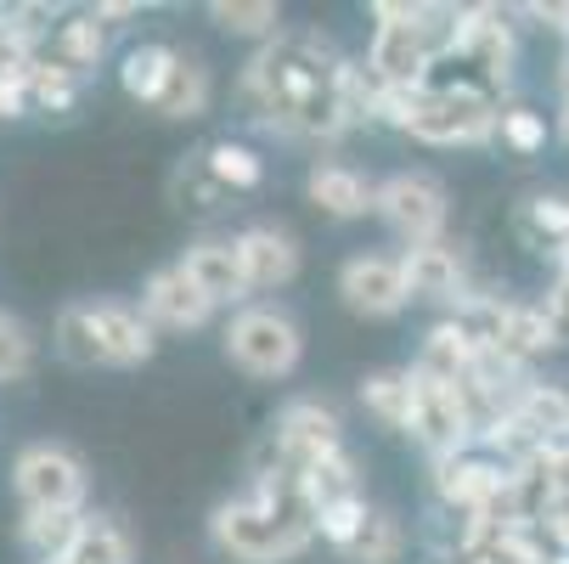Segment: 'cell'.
Listing matches in <instances>:
<instances>
[{"instance_id":"6da1fadb","label":"cell","mask_w":569,"mask_h":564,"mask_svg":"<svg viewBox=\"0 0 569 564\" xmlns=\"http://www.w3.org/2000/svg\"><path fill=\"white\" fill-rule=\"evenodd\" d=\"M350 57L316 29H282L242 68V113L282 141H339L356 130L345 108Z\"/></svg>"},{"instance_id":"7a4b0ae2","label":"cell","mask_w":569,"mask_h":564,"mask_svg":"<svg viewBox=\"0 0 569 564\" xmlns=\"http://www.w3.org/2000/svg\"><path fill=\"white\" fill-rule=\"evenodd\" d=\"M209 536L237 564H293L316 542V508L305 492V474L266 446L254 457L249 497L220 503L209 520Z\"/></svg>"},{"instance_id":"3957f363","label":"cell","mask_w":569,"mask_h":564,"mask_svg":"<svg viewBox=\"0 0 569 564\" xmlns=\"http://www.w3.org/2000/svg\"><path fill=\"white\" fill-rule=\"evenodd\" d=\"M502 97H485L468 86H418V91H383L378 125H395L400 136L429 147H485L497 141Z\"/></svg>"},{"instance_id":"277c9868","label":"cell","mask_w":569,"mask_h":564,"mask_svg":"<svg viewBox=\"0 0 569 564\" xmlns=\"http://www.w3.org/2000/svg\"><path fill=\"white\" fill-rule=\"evenodd\" d=\"M423 0H378L372 18V46H367V73L378 79L383 91H418L429 68H435V51H429V34H423Z\"/></svg>"},{"instance_id":"5b68a950","label":"cell","mask_w":569,"mask_h":564,"mask_svg":"<svg viewBox=\"0 0 569 564\" xmlns=\"http://www.w3.org/2000/svg\"><path fill=\"white\" fill-rule=\"evenodd\" d=\"M226 356L249 378H288L305 356V334L277 305H242L226 321Z\"/></svg>"},{"instance_id":"8992f818","label":"cell","mask_w":569,"mask_h":564,"mask_svg":"<svg viewBox=\"0 0 569 564\" xmlns=\"http://www.w3.org/2000/svg\"><path fill=\"white\" fill-rule=\"evenodd\" d=\"M12 492L23 508H57V514H86V463L57 441H34L12 463Z\"/></svg>"},{"instance_id":"52a82bcc","label":"cell","mask_w":569,"mask_h":564,"mask_svg":"<svg viewBox=\"0 0 569 564\" xmlns=\"http://www.w3.org/2000/svg\"><path fill=\"white\" fill-rule=\"evenodd\" d=\"M446 187L423 170H400L389 181H378V220L400 237L406 249L423 244H446Z\"/></svg>"},{"instance_id":"ba28073f","label":"cell","mask_w":569,"mask_h":564,"mask_svg":"<svg viewBox=\"0 0 569 564\" xmlns=\"http://www.w3.org/2000/svg\"><path fill=\"white\" fill-rule=\"evenodd\" d=\"M457 62H468L497 97L513 86L519 34H513V23H508L502 7H462V23H457Z\"/></svg>"},{"instance_id":"9c48e42d","label":"cell","mask_w":569,"mask_h":564,"mask_svg":"<svg viewBox=\"0 0 569 564\" xmlns=\"http://www.w3.org/2000/svg\"><path fill=\"white\" fill-rule=\"evenodd\" d=\"M406 378H412V435L429 457H451V452H468L473 446V424L462 413V395L418 367H406Z\"/></svg>"},{"instance_id":"30bf717a","label":"cell","mask_w":569,"mask_h":564,"mask_svg":"<svg viewBox=\"0 0 569 564\" xmlns=\"http://www.w3.org/2000/svg\"><path fill=\"white\" fill-rule=\"evenodd\" d=\"M266 446H271L282 463H293V468L305 474L310 463L345 452V424H339V413L328 407V400L305 395V400H288V407L277 413V424H271V441H266Z\"/></svg>"},{"instance_id":"8fae6325","label":"cell","mask_w":569,"mask_h":564,"mask_svg":"<svg viewBox=\"0 0 569 564\" xmlns=\"http://www.w3.org/2000/svg\"><path fill=\"white\" fill-rule=\"evenodd\" d=\"M339 294L356 316H400L406 305H412V283H406V266L400 255H350L339 266Z\"/></svg>"},{"instance_id":"7c38bea8","label":"cell","mask_w":569,"mask_h":564,"mask_svg":"<svg viewBox=\"0 0 569 564\" xmlns=\"http://www.w3.org/2000/svg\"><path fill=\"white\" fill-rule=\"evenodd\" d=\"M214 299L187 277V266H158L147 283H141V316L152 321V328H170V334H198L214 321Z\"/></svg>"},{"instance_id":"4fadbf2b","label":"cell","mask_w":569,"mask_h":564,"mask_svg":"<svg viewBox=\"0 0 569 564\" xmlns=\"http://www.w3.org/2000/svg\"><path fill=\"white\" fill-rule=\"evenodd\" d=\"M231 244H237L242 277H249V294H271V288H288L299 277V244L282 226H249Z\"/></svg>"},{"instance_id":"5bb4252c","label":"cell","mask_w":569,"mask_h":564,"mask_svg":"<svg viewBox=\"0 0 569 564\" xmlns=\"http://www.w3.org/2000/svg\"><path fill=\"white\" fill-rule=\"evenodd\" d=\"M91 321H97V339H102V362H108V367H141V362H152L158 328L141 316V305L97 299V305H91Z\"/></svg>"},{"instance_id":"9a60e30c","label":"cell","mask_w":569,"mask_h":564,"mask_svg":"<svg viewBox=\"0 0 569 564\" xmlns=\"http://www.w3.org/2000/svg\"><path fill=\"white\" fill-rule=\"evenodd\" d=\"M305 192H310V204H316L321 215H333V220L378 215V181H367L356 165H339V158H328V165H310Z\"/></svg>"},{"instance_id":"2e32d148","label":"cell","mask_w":569,"mask_h":564,"mask_svg":"<svg viewBox=\"0 0 569 564\" xmlns=\"http://www.w3.org/2000/svg\"><path fill=\"white\" fill-rule=\"evenodd\" d=\"M400 266H406V283H412V299L457 305V299H468V294H473V283H468V260H462V249H451V244L406 249V255H400Z\"/></svg>"},{"instance_id":"e0dca14e","label":"cell","mask_w":569,"mask_h":564,"mask_svg":"<svg viewBox=\"0 0 569 564\" xmlns=\"http://www.w3.org/2000/svg\"><path fill=\"white\" fill-rule=\"evenodd\" d=\"M181 266H187V277H192L214 305H237V310H242V299H249V277H242V260H237L231 237H203V244H192V249L181 255Z\"/></svg>"},{"instance_id":"ac0fdd59","label":"cell","mask_w":569,"mask_h":564,"mask_svg":"<svg viewBox=\"0 0 569 564\" xmlns=\"http://www.w3.org/2000/svg\"><path fill=\"white\" fill-rule=\"evenodd\" d=\"M176 57H181V51L164 46V40H141V46H130V51L119 57V86H124V97L158 108V97H164V86H170Z\"/></svg>"},{"instance_id":"d6986e66","label":"cell","mask_w":569,"mask_h":564,"mask_svg":"<svg viewBox=\"0 0 569 564\" xmlns=\"http://www.w3.org/2000/svg\"><path fill=\"white\" fill-rule=\"evenodd\" d=\"M51 57L57 62H68L79 79H86L91 68H102V57H108V23L86 7V12H68L62 23H57V34H51Z\"/></svg>"},{"instance_id":"ffe728a7","label":"cell","mask_w":569,"mask_h":564,"mask_svg":"<svg viewBox=\"0 0 569 564\" xmlns=\"http://www.w3.org/2000/svg\"><path fill=\"white\" fill-rule=\"evenodd\" d=\"M519 237L536 255H563L569 249V198L563 192H530L519 204Z\"/></svg>"},{"instance_id":"44dd1931","label":"cell","mask_w":569,"mask_h":564,"mask_svg":"<svg viewBox=\"0 0 569 564\" xmlns=\"http://www.w3.org/2000/svg\"><path fill=\"white\" fill-rule=\"evenodd\" d=\"M547 350H558L552 316H547L541 305H519V299H508V321H502V345H497V356L530 367V362L547 356Z\"/></svg>"},{"instance_id":"7402d4cb","label":"cell","mask_w":569,"mask_h":564,"mask_svg":"<svg viewBox=\"0 0 569 564\" xmlns=\"http://www.w3.org/2000/svg\"><path fill=\"white\" fill-rule=\"evenodd\" d=\"M91 514H57V508H23V547L40 558V564H62L68 547L79 542V531H86Z\"/></svg>"},{"instance_id":"603a6c76","label":"cell","mask_w":569,"mask_h":564,"mask_svg":"<svg viewBox=\"0 0 569 564\" xmlns=\"http://www.w3.org/2000/svg\"><path fill=\"white\" fill-rule=\"evenodd\" d=\"M209 97H214V86H209L203 57L181 51L176 68H170L164 97H158V113H164V119H198V113H209Z\"/></svg>"},{"instance_id":"cb8c5ba5","label":"cell","mask_w":569,"mask_h":564,"mask_svg":"<svg viewBox=\"0 0 569 564\" xmlns=\"http://www.w3.org/2000/svg\"><path fill=\"white\" fill-rule=\"evenodd\" d=\"M473 356H479V350H473V339H468V334L457 328V321L446 316L440 328L423 339V350H418V362H412V367H418V373H429V378H440V384H457V378L473 367Z\"/></svg>"},{"instance_id":"d4e9b609","label":"cell","mask_w":569,"mask_h":564,"mask_svg":"<svg viewBox=\"0 0 569 564\" xmlns=\"http://www.w3.org/2000/svg\"><path fill=\"white\" fill-rule=\"evenodd\" d=\"M79 79L68 62H57L51 51H40L34 62H29V113H68L73 102H79Z\"/></svg>"},{"instance_id":"484cf974","label":"cell","mask_w":569,"mask_h":564,"mask_svg":"<svg viewBox=\"0 0 569 564\" xmlns=\"http://www.w3.org/2000/svg\"><path fill=\"white\" fill-rule=\"evenodd\" d=\"M305 492H310V508H316V514H321V508H333V503H356V497H367V492H361V468H356L350 452H333V457L310 463V468H305Z\"/></svg>"},{"instance_id":"4316f807","label":"cell","mask_w":569,"mask_h":564,"mask_svg":"<svg viewBox=\"0 0 569 564\" xmlns=\"http://www.w3.org/2000/svg\"><path fill=\"white\" fill-rule=\"evenodd\" d=\"M203 165H209V176H214V187L220 192H254L260 181H266V165H260V152L249 147V141H214V147H203Z\"/></svg>"},{"instance_id":"83f0119b","label":"cell","mask_w":569,"mask_h":564,"mask_svg":"<svg viewBox=\"0 0 569 564\" xmlns=\"http://www.w3.org/2000/svg\"><path fill=\"white\" fill-rule=\"evenodd\" d=\"M209 18H214L226 34H237V40H260V46L282 34V7H277V0H214Z\"/></svg>"},{"instance_id":"f1b7e54d","label":"cell","mask_w":569,"mask_h":564,"mask_svg":"<svg viewBox=\"0 0 569 564\" xmlns=\"http://www.w3.org/2000/svg\"><path fill=\"white\" fill-rule=\"evenodd\" d=\"M361 407L383 424V429H412V378H406V367L400 373H372L367 384H361Z\"/></svg>"},{"instance_id":"f546056e","label":"cell","mask_w":569,"mask_h":564,"mask_svg":"<svg viewBox=\"0 0 569 564\" xmlns=\"http://www.w3.org/2000/svg\"><path fill=\"white\" fill-rule=\"evenodd\" d=\"M400 553H406L400 520H395L389 508H372L367 525L356 531V542L345 547V564H400Z\"/></svg>"},{"instance_id":"4dcf8cb0","label":"cell","mask_w":569,"mask_h":564,"mask_svg":"<svg viewBox=\"0 0 569 564\" xmlns=\"http://www.w3.org/2000/svg\"><path fill=\"white\" fill-rule=\"evenodd\" d=\"M51 339H57V356L68 367H108L102 362V339H97V321H91V305H62Z\"/></svg>"},{"instance_id":"1f68e13d","label":"cell","mask_w":569,"mask_h":564,"mask_svg":"<svg viewBox=\"0 0 569 564\" xmlns=\"http://www.w3.org/2000/svg\"><path fill=\"white\" fill-rule=\"evenodd\" d=\"M62 564H130V536H124V525L108 520V514H91Z\"/></svg>"},{"instance_id":"d6a6232c","label":"cell","mask_w":569,"mask_h":564,"mask_svg":"<svg viewBox=\"0 0 569 564\" xmlns=\"http://www.w3.org/2000/svg\"><path fill=\"white\" fill-rule=\"evenodd\" d=\"M497 141H502V147H513L519 158H530V152H541V147H547V119H541L536 108H525V102H502Z\"/></svg>"},{"instance_id":"836d02e7","label":"cell","mask_w":569,"mask_h":564,"mask_svg":"<svg viewBox=\"0 0 569 564\" xmlns=\"http://www.w3.org/2000/svg\"><path fill=\"white\" fill-rule=\"evenodd\" d=\"M367 514H372L367 497H356V503H333V508H321V514H316V536H321V542H333V547L345 553V547L356 542V531L367 525Z\"/></svg>"},{"instance_id":"e575fe53","label":"cell","mask_w":569,"mask_h":564,"mask_svg":"<svg viewBox=\"0 0 569 564\" xmlns=\"http://www.w3.org/2000/svg\"><path fill=\"white\" fill-rule=\"evenodd\" d=\"M29 367H34V339L18 328L12 316H0V384L29 378Z\"/></svg>"},{"instance_id":"d590c367","label":"cell","mask_w":569,"mask_h":564,"mask_svg":"<svg viewBox=\"0 0 569 564\" xmlns=\"http://www.w3.org/2000/svg\"><path fill=\"white\" fill-rule=\"evenodd\" d=\"M176 192H181V198H192V209H214V204L226 198V192L214 187L209 165H203V152H192V158H187V170L176 176Z\"/></svg>"},{"instance_id":"8d00e7d4","label":"cell","mask_w":569,"mask_h":564,"mask_svg":"<svg viewBox=\"0 0 569 564\" xmlns=\"http://www.w3.org/2000/svg\"><path fill=\"white\" fill-rule=\"evenodd\" d=\"M541 310L552 316V334H558V345H569V249L558 255V277H552V288H547Z\"/></svg>"},{"instance_id":"74e56055","label":"cell","mask_w":569,"mask_h":564,"mask_svg":"<svg viewBox=\"0 0 569 564\" xmlns=\"http://www.w3.org/2000/svg\"><path fill=\"white\" fill-rule=\"evenodd\" d=\"M29 113V68L0 79V119H23Z\"/></svg>"},{"instance_id":"f35d334b","label":"cell","mask_w":569,"mask_h":564,"mask_svg":"<svg viewBox=\"0 0 569 564\" xmlns=\"http://www.w3.org/2000/svg\"><path fill=\"white\" fill-rule=\"evenodd\" d=\"M525 18H536L541 29H552V34H563L569 40V7H558V0H552V7H547V0H536V7H519Z\"/></svg>"},{"instance_id":"ab89813d","label":"cell","mask_w":569,"mask_h":564,"mask_svg":"<svg viewBox=\"0 0 569 564\" xmlns=\"http://www.w3.org/2000/svg\"><path fill=\"white\" fill-rule=\"evenodd\" d=\"M91 12H97V18H102V23L113 29V23H124V18H136L141 7H136V0H102V7H91Z\"/></svg>"},{"instance_id":"60d3db41","label":"cell","mask_w":569,"mask_h":564,"mask_svg":"<svg viewBox=\"0 0 569 564\" xmlns=\"http://www.w3.org/2000/svg\"><path fill=\"white\" fill-rule=\"evenodd\" d=\"M558 91H563V108H569V40H563V62H558Z\"/></svg>"}]
</instances>
